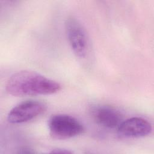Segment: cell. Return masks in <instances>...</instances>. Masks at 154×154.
<instances>
[{
	"instance_id": "cell-1",
	"label": "cell",
	"mask_w": 154,
	"mask_h": 154,
	"mask_svg": "<svg viewBox=\"0 0 154 154\" xmlns=\"http://www.w3.org/2000/svg\"><path fill=\"white\" fill-rule=\"evenodd\" d=\"M58 82L31 70H20L13 74L6 84L7 92L14 96L49 95L58 92Z\"/></svg>"
},
{
	"instance_id": "cell-3",
	"label": "cell",
	"mask_w": 154,
	"mask_h": 154,
	"mask_svg": "<svg viewBox=\"0 0 154 154\" xmlns=\"http://www.w3.org/2000/svg\"><path fill=\"white\" fill-rule=\"evenodd\" d=\"M66 32L70 46L75 55L85 58L88 51V40L83 26L75 18L69 17L65 23Z\"/></svg>"
},
{
	"instance_id": "cell-4",
	"label": "cell",
	"mask_w": 154,
	"mask_h": 154,
	"mask_svg": "<svg viewBox=\"0 0 154 154\" xmlns=\"http://www.w3.org/2000/svg\"><path fill=\"white\" fill-rule=\"evenodd\" d=\"M46 110V104L41 101L26 100L11 109L7 116V120L11 124L26 123L43 114Z\"/></svg>"
},
{
	"instance_id": "cell-2",
	"label": "cell",
	"mask_w": 154,
	"mask_h": 154,
	"mask_svg": "<svg viewBox=\"0 0 154 154\" xmlns=\"http://www.w3.org/2000/svg\"><path fill=\"white\" fill-rule=\"evenodd\" d=\"M51 136L57 140L71 138L82 134L84 128L76 118L67 114H58L52 116L48 122Z\"/></svg>"
},
{
	"instance_id": "cell-7",
	"label": "cell",
	"mask_w": 154,
	"mask_h": 154,
	"mask_svg": "<svg viewBox=\"0 0 154 154\" xmlns=\"http://www.w3.org/2000/svg\"><path fill=\"white\" fill-rule=\"evenodd\" d=\"M51 153H72V152L68 150L67 149H54V150H52Z\"/></svg>"
},
{
	"instance_id": "cell-5",
	"label": "cell",
	"mask_w": 154,
	"mask_h": 154,
	"mask_svg": "<svg viewBox=\"0 0 154 154\" xmlns=\"http://www.w3.org/2000/svg\"><path fill=\"white\" fill-rule=\"evenodd\" d=\"M152 132V126L146 119L133 117L123 121L117 128V134L122 138H136L148 136Z\"/></svg>"
},
{
	"instance_id": "cell-6",
	"label": "cell",
	"mask_w": 154,
	"mask_h": 154,
	"mask_svg": "<svg viewBox=\"0 0 154 154\" xmlns=\"http://www.w3.org/2000/svg\"><path fill=\"white\" fill-rule=\"evenodd\" d=\"M91 112L96 122L105 128L117 129L123 122L122 114L119 110L111 106L96 105L92 108Z\"/></svg>"
}]
</instances>
